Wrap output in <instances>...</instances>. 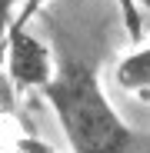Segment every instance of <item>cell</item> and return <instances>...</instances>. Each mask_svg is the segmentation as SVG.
<instances>
[{
    "label": "cell",
    "mask_w": 150,
    "mask_h": 153,
    "mask_svg": "<svg viewBox=\"0 0 150 153\" xmlns=\"http://www.w3.org/2000/svg\"><path fill=\"white\" fill-rule=\"evenodd\" d=\"M73 153H130L134 130L107 100L100 76L84 60H63L40 87Z\"/></svg>",
    "instance_id": "6da1fadb"
},
{
    "label": "cell",
    "mask_w": 150,
    "mask_h": 153,
    "mask_svg": "<svg viewBox=\"0 0 150 153\" xmlns=\"http://www.w3.org/2000/svg\"><path fill=\"white\" fill-rule=\"evenodd\" d=\"M7 70L20 90H40L54 76V57L43 40H37L30 30H17L10 37V53H7Z\"/></svg>",
    "instance_id": "7a4b0ae2"
},
{
    "label": "cell",
    "mask_w": 150,
    "mask_h": 153,
    "mask_svg": "<svg viewBox=\"0 0 150 153\" xmlns=\"http://www.w3.org/2000/svg\"><path fill=\"white\" fill-rule=\"evenodd\" d=\"M113 76L127 93H147L150 90V47H140L134 53H127L117 63Z\"/></svg>",
    "instance_id": "3957f363"
},
{
    "label": "cell",
    "mask_w": 150,
    "mask_h": 153,
    "mask_svg": "<svg viewBox=\"0 0 150 153\" xmlns=\"http://www.w3.org/2000/svg\"><path fill=\"white\" fill-rule=\"evenodd\" d=\"M17 4H20V0H0V27H7V23H10Z\"/></svg>",
    "instance_id": "277c9868"
},
{
    "label": "cell",
    "mask_w": 150,
    "mask_h": 153,
    "mask_svg": "<svg viewBox=\"0 0 150 153\" xmlns=\"http://www.w3.org/2000/svg\"><path fill=\"white\" fill-rule=\"evenodd\" d=\"M140 7H143V10H147V13H150V0H140Z\"/></svg>",
    "instance_id": "5b68a950"
}]
</instances>
